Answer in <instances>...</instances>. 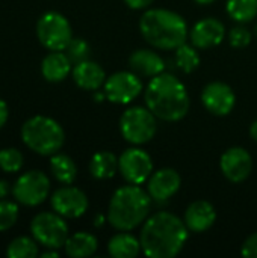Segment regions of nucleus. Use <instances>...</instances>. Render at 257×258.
Returning a JSON list of instances; mask_svg holds the SVG:
<instances>
[{
    "instance_id": "4468645a",
    "label": "nucleus",
    "mask_w": 257,
    "mask_h": 258,
    "mask_svg": "<svg viewBox=\"0 0 257 258\" xmlns=\"http://www.w3.org/2000/svg\"><path fill=\"white\" fill-rule=\"evenodd\" d=\"M201 103L212 115L226 116L233 110L236 97L227 83L212 82L204 86L201 92Z\"/></svg>"
},
{
    "instance_id": "6ab92c4d",
    "label": "nucleus",
    "mask_w": 257,
    "mask_h": 258,
    "mask_svg": "<svg viewBox=\"0 0 257 258\" xmlns=\"http://www.w3.org/2000/svg\"><path fill=\"white\" fill-rule=\"evenodd\" d=\"M71 73H73L74 83L79 88L86 89V91H97L106 82L105 70L98 63H95L89 59L76 63Z\"/></svg>"
},
{
    "instance_id": "f257e3e1",
    "label": "nucleus",
    "mask_w": 257,
    "mask_h": 258,
    "mask_svg": "<svg viewBox=\"0 0 257 258\" xmlns=\"http://www.w3.org/2000/svg\"><path fill=\"white\" fill-rule=\"evenodd\" d=\"M188 240L185 221L170 212H158L150 216L141 230L139 242L148 258H173L179 255Z\"/></svg>"
},
{
    "instance_id": "0eeeda50",
    "label": "nucleus",
    "mask_w": 257,
    "mask_h": 258,
    "mask_svg": "<svg viewBox=\"0 0 257 258\" xmlns=\"http://www.w3.org/2000/svg\"><path fill=\"white\" fill-rule=\"evenodd\" d=\"M36 36L50 51H64L73 39L70 21L56 11L42 14L36 23Z\"/></svg>"
},
{
    "instance_id": "c756f323",
    "label": "nucleus",
    "mask_w": 257,
    "mask_h": 258,
    "mask_svg": "<svg viewBox=\"0 0 257 258\" xmlns=\"http://www.w3.org/2000/svg\"><path fill=\"white\" fill-rule=\"evenodd\" d=\"M64 51L67 53V56L71 60V63L76 65V63L83 62V60L88 59V56H89V45L82 38H73Z\"/></svg>"
},
{
    "instance_id": "20e7f679",
    "label": "nucleus",
    "mask_w": 257,
    "mask_h": 258,
    "mask_svg": "<svg viewBox=\"0 0 257 258\" xmlns=\"http://www.w3.org/2000/svg\"><path fill=\"white\" fill-rule=\"evenodd\" d=\"M151 197L139 184L123 186L115 190L108 210V222L118 231H132L145 222Z\"/></svg>"
},
{
    "instance_id": "f8f14e48",
    "label": "nucleus",
    "mask_w": 257,
    "mask_h": 258,
    "mask_svg": "<svg viewBox=\"0 0 257 258\" xmlns=\"http://www.w3.org/2000/svg\"><path fill=\"white\" fill-rule=\"evenodd\" d=\"M52 209L58 215L67 219H76L85 215L88 210V198L86 195L70 184H65L59 189H56L50 198Z\"/></svg>"
},
{
    "instance_id": "72a5a7b5",
    "label": "nucleus",
    "mask_w": 257,
    "mask_h": 258,
    "mask_svg": "<svg viewBox=\"0 0 257 258\" xmlns=\"http://www.w3.org/2000/svg\"><path fill=\"white\" fill-rule=\"evenodd\" d=\"M8 116H9V109H8V104L0 98V130L3 128V125L6 124L8 121Z\"/></svg>"
},
{
    "instance_id": "9b49d317",
    "label": "nucleus",
    "mask_w": 257,
    "mask_h": 258,
    "mask_svg": "<svg viewBox=\"0 0 257 258\" xmlns=\"http://www.w3.org/2000/svg\"><path fill=\"white\" fill-rule=\"evenodd\" d=\"M118 171L129 184H142L153 174V162L147 151L127 148L118 157Z\"/></svg>"
},
{
    "instance_id": "2eb2a0df",
    "label": "nucleus",
    "mask_w": 257,
    "mask_h": 258,
    "mask_svg": "<svg viewBox=\"0 0 257 258\" xmlns=\"http://www.w3.org/2000/svg\"><path fill=\"white\" fill-rule=\"evenodd\" d=\"M180 184H182V178L176 169L162 168L150 175L147 192L153 201L165 203L177 194V190L180 189Z\"/></svg>"
},
{
    "instance_id": "dca6fc26",
    "label": "nucleus",
    "mask_w": 257,
    "mask_h": 258,
    "mask_svg": "<svg viewBox=\"0 0 257 258\" xmlns=\"http://www.w3.org/2000/svg\"><path fill=\"white\" fill-rule=\"evenodd\" d=\"M189 36L194 47L211 48L223 42L226 36V27L217 18H203L194 24Z\"/></svg>"
},
{
    "instance_id": "5701e85b",
    "label": "nucleus",
    "mask_w": 257,
    "mask_h": 258,
    "mask_svg": "<svg viewBox=\"0 0 257 258\" xmlns=\"http://www.w3.org/2000/svg\"><path fill=\"white\" fill-rule=\"evenodd\" d=\"M118 171V159L109 151L95 153L89 162V172L95 180H109Z\"/></svg>"
},
{
    "instance_id": "423d86ee",
    "label": "nucleus",
    "mask_w": 257,
    "mask_h": 258,
    "mask_svg": "<svg viewBox=\"0 0 257 258\" xmlns=\"http://www.w3.org/2000/svg\"><path fill=\"white\" fill-rule=\"evenodd\" d=\"M158 130V121L156 115L148 109L142 106H133L129 107L120 119V132L123 138L133 144V145H142L150 142Z\"/></svg>"
},
{
    "instance_id": "b1692460",
    "label": "nucleus",
    "mask_w": 257,
    "mask_h": 258,
    "mask_svg": "<svg viewBox=\"0 0 257 258\" xmlns=\"http://www.w3.org/2000/svg\"><path fill=\"white\" fill-rule=\"evenodd\" d=\"M50 171L53 177L61 183V184H71L76 180L77 175V168L74 160L67 156L56 153L50 159Z\"/></svg>"
},
{
    "instance_id": "412c9836",
    "label": "nucleus",
    "mask_w": 257,
    "mask_h": 258,
    "mask_svg": "<svg viewBox=\"0 0 257 258\" xmlns=\"http://www.w3.org/2000/svg\"><path fill=\"white\" fill-rule=\"evenodd\" d=\"M65 254L71 258H85L91 257L95 254L97 248H98V242L95 239V236H92L91 233H76L73 236H68L65 245Z\"/></svg>"
},
{
    "instance_id": "aec40b11",
    "label": "nucleus",
    "mask_w": 257,
    "mask_h": 258,
    "mask_svg": "<svg viewBox=\"0 0 257 258\" xmlns=\"http://www.w3.org/2000/svg\"><path fill=\"white\" fill-rule=\"evenodd\" d=\"M71 60L64 51H50L41 62V73L47 82H62L71 73Z\"/></svg>"
},
{
    "instance_id": "cd10ccee",
    "label": "nucleus",
    "mask_w": 257,
    "mask_h": 258,
    "mask_svg": "<svg viewBox=\"0 0 257 258\" xmlns=\"http://www.w3.org/2000/svg\"><path fill=\"white\" fill-rule=\"evenodd\" d=\"M23 166V154L17 148H3L0 150V169L14 174L18 172Z\"/></svg>"
},
{
    "instance_id": "bb28decb",
    "label": "nucleus",
    "mask_w": 257,
    "mask_h": 258,
    "mask_svg": "<svg viewBox=\"0 0 257 258\" xmlns=\"http://www.w3.org/2000/svg\"><path fill=\"white\" fill-rule=\"evenodd\" d=\"M176 65L183 71V73H192L198 68L200 65V56L197 50L192 45L182 44L180 47L176 48Z\"/></svg>"
},
{
    "instance_id": "7c9ffc66",
    "label": "nucleus",
    "mask_w": 257,
    "mask_h": 258,
    "mask_svg": "<svg viewBox=\"0 0 257 258\" xmlns=\"http://www.w3.org/2000/svg\"><path fill=\"white\" fill-rule=\"evenodd\" d=\"M230 45L235 48H244L251 42V32L244 26H236L229 33Z\"/></svg>"
},
{
    "instance_id": "ddd939ff",
    "label": "nucleus",
    "mask_w": 257,
    "mask_h": 258,
    "mask_svg": "<svg viewBox=\"0 0 257 258\" xmlns=\"http://www.w3.org/2000/svg\"><path fill=\"white\" fill-rule=\"evenodd\" d=\"M220 168L229 181L241 183L250 177L253 171V159L247 150L241 147H232L223 153Z\"/></svg>"
},
{
    "instance_id": "4c0bfd02",
    "label": "nucleus",
    "mask_w": 257,
    "mask_h": 258,
    "mask_svg": "<svg viewBox=\"0 0 257 258\" xmlns=\"http://www.w3.org/2000/svg\"><path fill=\"white\" fill-rule=\"evenodd\" d=\"M250 135H251V138L257 142V119L251 124V127H250Z\"/></svg>"
},
{
    "instance_id": "6e6552de",
    "label": "nucleus",
    "mask_w": 257,
    "mask_h": 258,
    "mask_svg": "<svg viewBox=\"0 0 257 258\" xmlns=\"http://www.w3.org/2000/svg\"><path fill=\"white\" fill-rule=\"evenodd\" d=\"M32 237L47 249L64 248L68 239V225L56 212H41L30 222Z\"/></svg>"
},
{
    "instance_id": "473e14b6",
    "label": "nucleus",
    "mask_w": 257,
    "mask_h": 258,
    "mask_svg": "<svg viewBox=\"0 0 257 258\" xmlns=\"http://www.w3.org/2000/svg\"><path fill=\"white\" fill-rule=\"evenodd\" d=\"M155 0H124V3L130 8V9H145L148 8Z\"/></svg>"
},
{
    "instance_id": "f3484780",
    "label": "nucleus",
    "mask_w": 257,
    "mask_h": 258,
    "mask_svg": "<svg viewBox=\"0 0 257 258\" xmlns=\"http://www.w3.org/2000/svg\"><path fill=\"white\" fill-rule=\"evenodd\" d=\"M183 221L189 231L203 233V231H208L215 224L217 212L211 203L204 200H198L188 206Z\"/></svg>"
},
{
    "instance_id": "58836bf2",
    "label": "nucleus",
    "mask_w": 257,
    "mask_h": 258,
    "mask_svg": "<svg viewBox=\"0 0 257 258\" xmlns=\"http://www.w3.org/2000/svg\"><path fill=\"white\" fill-rule=\"evenodd\" d=\"M194 2H197L198 5H211V3H214L215 0H194Z\"/></svg>"
},
{
    "instance_id": "9d476101",
    "label": "nucleus",
    "mask_w": 257,
    "mask_h": 258,
    "mask_svg": "<svg viewBox=\"0 0 257 258\" xmlns=\"http://www.w3.org/2000/svg\"><path fill=\"white\" fill-rule=\"evenodd\" d=\"M142 80L133 71H118L106 79L105 94L111 103L129 104L142 92Z\"/></svg>"
},
{
    "instance_id": "1a4fd4ad",
    "label": "nucleus",
    "mask_w": 257,
    "mask_h": 258,
    "mask_svg": "<svg viewBox=\"0 0 257 258\" xmlns=\"http://www.w3.org/2000/svg\"><path fill=\"white\" fill-rule=\"evenodd\" d=\"M50 194V180L41 171H29L20 175L12 186V195L17 203L26 207L42 204Z\"/></svg>"
},
{
    "instance_id": "393cba45",
    "label": "nucleus",
    "mask_w": 257,
    "mask_h": 258,
    "mask_svg": "<svg viewBox=\"0 0 257 258\" xmlns=\"http://www.w3.org/2000/svg\"><path fill=\"white\" fill-rule=\"evenodd\" d=\"M227 14L238 23H248L257 15V0H227Z\"/></svg>"
},
{
    "instance_id": "2f4dec72",
    "label": "nucleus",
    "mask_w": 257,
    "mask_h": 258,
    "mask_svg": "<svg viewBox=\"0 0 257 258\" xmlns=\"http://www.w3.org/2000/svg\"><path fill=\"white\" fill-rule=\"evenodd\" d=\"M241 254L247 258H257V233L251 234L242 245Z\"/></svg>"
},
{
    "instance_id": "f704fd0d",
    "label": "nucleus",
    "mask_w": 257,
    "mask_h": 258,
    "mask_svg": "<svg viewBox=\"0 0 257 258\" xmlns=\"http://www.w3.org/2000/svg\"><path fill=\"white\" fill-rule=\"evenodd\" d=\"M8 194H9V183L5 180H0V198L8 197Z\"/></svg>"
},
{
    "instance_id": "c85d7f7f",
    "label": "nucleus",
    "mask_w": 257,
    "mask_h": 258,
    "mask_svg": "<svg viewBox=\"0 0 257 258\" xmlns=\"http://www.w3.org/2000/svg\"><path fill=\"white\" fill-rule=\"evenodd\" d=\"M20 209L17 203L8 201V200H0V231H8L12 228L18 219Z\"/></svg>"
},
{
    "instance_id": "e433bc0d",
    "label": "nucleus",
    "mask_w": 257,
    "mask_h": 258,
    "mask_svg": "<svg viewBox=\"0 0 257 258\" xmlns=\"http://www.w3.org/2000/svg\"><path fill=\"white\" fill-rule=\"evenodd\" d=\"M105 98H106V94H105V91H103V92H97V91H94V100H95L97 103H101Z\"/></svg>"
},
{
    "instance_id": "f03ea898",
    "label": "nucleus",
    "mask_w": 257,
    "mask_h": 258,
    "mask_svg": "<svg viewBox=\"0 0 257 258\" xmlns=\"http://www.w3.org/2000/svg\"><path fill=\"white\" fill-rule=\"evenodd\" d=\"M145 104L156 118L168 122L180 121L189 110V95L185 85L173 74L161 73L145 88Z\"/></svg>"
},
{
    "instance_id": "4be33fe9",
    "label": "nucleus",
    "mask_w": 257,
    "mask_h": 258,
    "mask_svg": "<svg viewBox=\"0 0 257 258\" xmlns=\"http://www.w3.org/2000/svg\"><path fill=\"white\" fill-rule=\"evenodd\" d=\"M142 251L139 239L129 234L127 231H121L115 234L108 243V252L115 258H135Z\"/></svg>"
},
{
    "instance_id": "7ed1b4c3",
    "label": "nucleus",
    "mask_w": 257,
    "mask_h": 258,
    "mask_svg": "<svg viewBox=\"0 0 257 258\" xmlns=\"http://www.w3.org/2000/svg\"><path fill=\"white\" fill-rule=\"evenodd\" d=\"M139 30L144 39L161 50H176L185 44L188 26L183 17L170 9H147L139 20Z\"/></svg>"
},
{
    "instance_id": "a878e982",
    "label": "nucleus",
    "mask_w": 257,
    "mask_h": 258,
    "mask_svg": "<svg viewBox=\"0 0 257 258\" xmlns=\"http://www.w3.org/2000/svg\"><path fill=\"white\" fill-rule=\"evenodd\" d=\"M38 254V242L33 237L26 236L15 237L6 249V255L9 258H35Z\"/></svg>"
},
{
    "instance_id": "a19ab883",
    "label": "nucleus",
    "mask_w": 257,
    "mask_h": 258,
    "mask_svg": "<svg viewBox=\"0 0 257 258\" xmlns=\"http://www.w3.org/2000/svg\"><path fill=\"white\" fill-rule=\"evenodd\" d=\"M256 35H257V23H256Z\"/></svg>"
},
{
    "instance_id": "ea45409f",
    "label": "nucleus",
    "mask_w": 257,
    "mask_h": 258,
    "mask_svg": "<svg viewBox=\"0 0 257 258\" xmlns=\"http://www.w3.org/2000/svg\"><path fill=\"white\" fill-rule=\"evenodd\" d=\"M103 224V216H97V219H95V227H100Z\"/></svg>"
},
{
    "instance_id": "a211bd4d",
    "label": "nucleus",
    "mask_w": 257,
    "mask_h": 258,
    "mask_svg": "<svg viewBox=\"0 0 257 258\" xmlns=\"http://www.w3.org/2000/svg\"><path fill=\"white\" fill-rule=\"evenodd\" d=\"M129 67L133 73L144 77H155L165 70L164 59L153 50L139 48L129 57Z\"/></svg>"
},
{
    "instance_id": "39448f33",
    "label": "nucleus",
    "mask_w": 257,
    "mask_h": 258,
    "mask_svg": "<svg viewBox=\"0 0 257 258\" xmlns=\"http://www.w3.org/2000/svg\"><path fill=\"white\" fill-rule=\"evenodd\" d=\"M21 139L24 145L36 154L53 156L62 148L65 142V133L61 124L53 118L36 115L23 124Z\"/></svg>"
},
{
    "instance_id": "c9c22d12",
    "label": "nucleus",
    "mask_w": 257,
    "mask_h": 258,
    "mask_svg": "<svg viewBox=\"0 0 257 258\" xmlns=\"http://www.w3.org/2000/svg\"><path fill=\"white\" fill-rule=\"evenodd\" d=\"M41 257L42 258H58L59 257V254H58V249H50V251H45V252H42V254H41Z\"/></svg>"
}]
</instances>
